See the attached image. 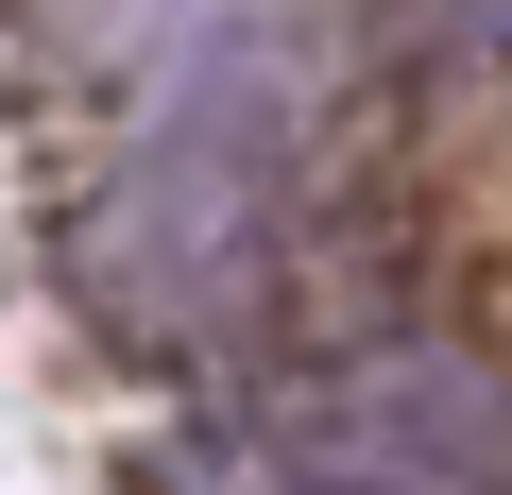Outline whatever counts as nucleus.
I'll return each mask as SVG.
<instances>
[{
  "mask_svg": "<svg viewBox=\"0 0 512 495\" xmlns=\"http://www.w3.org/2000/svg\"><path fill=\"white\" fill-rule=\"evenodd\" d=\"M52 274H69V308H86L120 359H222V342L256 325V291H274V171H256V137H239V120H222V137L188 120V137L120 154V171L69 205Z\"/></svg>",
  "mask_w": 512,
  "mask_h": 495,
  "instance_id": "obj_1",
  "label": "nucleus"
},
{
  "mask_svg": "<svg viewBox=\"0 0 512 495\" xmlns=\"http://www.w3.org/2000/svg\"><path fill=\"white\" fill-rule=\"evenodd\" d=\"M274 461L325 495H512V376L495 359H342L325 393L274 410Z\"/></svg>",
  "mask_w": 512,
  "mask_h": 495,
  "instance_id": "obj_2",
  "label": "nucleus"
},
{
  "mask_svg": "<svg viewBox=\"0 0 512 495\" xmlns=\"http://www.w3.org/2000/svg\"><path fill=\"white\" fill-rule=\"evenodd\" d=\"M239 18V0H0V52L69 103H137V86H188V52Z\"/></svg>",
  "mask_w": 512,
  "mask_h": 495,
  "instance_id": "obj_3",
  "label": "nucleus"
}]
</instances>
